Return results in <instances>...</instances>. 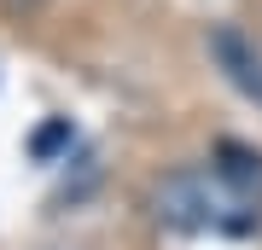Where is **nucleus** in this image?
<instances>
[{
    "instance_id": "obj_1",
    "label": "nucleus",
    "mask_w": 262,
    "mask_h": 250,
    "mask_svg": "<svg viewBox=\"0 0 262 250\" xmlns=\"http://www.w3.org/2000/svg\"><path fill=\"white\" fill-rule=\"evenodd\" d=\"M215 175L233 186L239 204H262V157H256V151H245V146H233V140H222V146H215Z\"/></svg>"
},
{
    "instance_id": "obj_2",
    "label": "nucleus",
    "mask_w": 262,
    "mask_h": 250,
    "mask_svg": "<svg viewBox=\"0 0 262 250\" xmlns=\"http://www.w3.org/2000/svg\"><path fill=\"white\" fill-rule=\"evenodd\" d=\"M210 53L222 58L227 82H233L239 93H256V99H262V70H256V53L245 47V35H239V29H227V24H222V29L210 35Z\"/></svg>"
},
{
    "instance_id": "obj_3",
    "label": "nucleus",
    "mask_w": 262,
    "mask_h": 250,
    "mask_svg": "<svg viewBox=\"0 0 262 250\" xmlns=\"http://www.w3.org/2000/svg\"><path fill=\"white\" fill-rule=\"evenodd\" d=\"M70 128H64V122H53V128H41V140H35V151H41V157H47V151L58 146V140H64Z\"/></svg>"
}]
</instances>
